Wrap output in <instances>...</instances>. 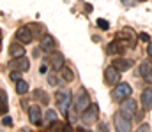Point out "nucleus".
I'll return each mask as SVG.
<instances>
[{
	"label": "nucleus",
	"instance_id": "13",
	"mask_svg": "<svg viewBox=\"0 0 152 132\" xmlns=\"http://www.w3.org/2000/svg\"><path fill=\"white\" fill-rule=\"evenodd\" d=\"M55 46H57V43H55V39L51 37V35H42V39H41V49L42 51H46V53H50V51H53L55 49Z\"/></svg>",
	"mask_w": 152,
	"mask_h": 132
},
{
	"label": "nucleus",
	"instance_id": "18",
	"mask_svg": "<svg viewBox=\"0 0 152 132\" xmlns=\"http://www.w3.org/2000/svg\"><path fill=\"white\" fill-rule=\"evenodd\" d=\"M27 92H28V83H27V81H23V79L16 81V93L23 95V93H27Z\"/></svg>",
	"mask_w": 152,
	"mask_h": 132
},
{
	"label": "nucleus",
	"instance_id": "14",
	"mask_svg": "<svg viewBox=\"0 0 152 132\" xmlns=\"http://www.w3.org/2000/svg\"><path fill=\"white\" fill-rule=\"evenodd\" d=\"M124 44H127V43H122V41H113V43H110L108 48H106V53H108V55H122V53H124Z\"/></svg>",
	"mask_w": 152,
	"mask_h": 132
},
{
	"label": "nucleus",
	"instance_id": "5",
	"mask_svg": "<svg viewBox=\"0 0 152 132\" xmlns=\"http://www.w3.org/2000/svg\"><path fill=\"white\" fill-rule=\"evenodd\" d=\"M131 92H133V88L127 83H117L113 88V99L115 100H126V99H129Z\"/></svg>",
	"mask_w": 152,
	"mask_h": 132
},
{
	"label": "nucleus",
	"instance_id": "23",
	"mask_svg": "<svg viewBox=\"0 0 152 132\" xmlns=\"http://www.w3.org/2000/svg\"><path fill=\"white\" fill-rule=\"evenodd\" d=\"M21 72H23V71H11L9 78H11L12 81H20V79H21Z\"/></svg>",
	"mask_w": 152,
	"mask_h": 132
},
{
	"label": "nucleus",
	"instance_id": "19",
	"mask_svg": "<svg viewBox=\"0 0 152 132\" xmlns=\"http://www.w3.org/2000/svg\"><path fill=\"white\" fill-rule=\"evenodd\" d=\"M149 72H152V62L145 60V62H142V65H140V74L145 76V74H149Z\"/></svg>",
	"mask_w": 152,
	"mask_h": 132
},
{
	"label": "nucleus",
	"instance_id": "11",
	"mask_svg": "<svg viewBox=\"0 0 152 132\" xmlns=\"http://www.w3.org/2000/svg\"><path fill=\"white\" fill-rule=\"evenodd\" d=\"M28 120L34 125H39L42 122V113H41V107L39 106H30L28 107Z\"/></svg>",
	"mask_w": 152,
	"mask_h": 132
},
{
	"label": "nucleus",
	"instance_id": "32",
	"mask_svg": "<svg viewBox=\"0 0 152 132\" xmlns=\"http://www.w3.org/2000/svg\"><path fill=\"white\" fill-rule=\"evenodd\" d=\"M147 53H149V56H152V43H149V46H147Z\"/></svg>",
	"mask_w": 152,
	"mask_h": 132
},
{
	"label": "nucleus",
	"instance_id": "31",
	"mask_svg": "<svg viewBox=\"0 0 152 132\" xmlns=\"http://www.w3.org/2000/svg\"><path fill=\"white\" fill-rule=\"evenodd\" d=\"M140 39L145 41V43H149V35H147V34H140Z\"/></svg>",
	"mask_w": 152,
	"mask_h": 132
},
{
	"label": "nucleus",
	"instance_id": "8",
	"mask_svg": "<svg viewBox=\"0 0 152 132\" xmlns=\"http://www.w3.org/2000/svg\"><path fill=\"white\" fill-rule=\"evenodd\" d=\"M34 39V32L30 30V27H21L16 30V41H20L21 44H30Z\"/></svg>",
	"mask_w": 152,
	"mask_h": 132
},
{
	"label": "nucleus",
	"instance_id": "1",
	"mask_svg": "<svg viewBox=\"0 0 152 132\" xmlns=\"http://www.w3.org/2000/svg\"><path fill=\"white\" fill-rule=\"evenodd\" d=\"M55 100H57V106H58L60 113H62V115H67L69 106H71V102H73V99H71V92L66 90V88L57 90V93H55Z\"/></svg>",
	"mask_w": 152,
	"mask_h": 132
},
{
	"label": "nucleus",
	"instance_id": "16",
	"mask_svg": "<svg viewBox=\"0 0 152 132\" xmlns=\"http://www.w3.org/2000/svg\"><path fill=\"white\" fill-rule=\"evenodd\" d=\"M9 55H11V58H20V56H25V48L18 43H12L9 46Z\"/></svg>",
	"mask_w": 152,
	"mask_h": 132
},
{
	"label": "nucleus",
	"instance_id": "22",
	"mask_svg": "<svg viewBox=\"0 0 152 132\" xmlns=\"http://www.w3.org/2000/svg\"><path fill=\"white\" fill-rule=\"evenodd\" d=\"M0 97H2V113L7 111V93L5 90H0Z\"/></svg>",
	"mask_w": 152,
	"mask_h": 132
},
{
	"label": "nucleus",
	"instance_id": "17",
	"mask_svg": "<svg viewBox=\"0 0 152 132\" xmlns=\"http://www.w3.org/2000/svg\"><path fill=\"white\" fill-rule=\"evenodd\" d=\"M58 72H60V76H62V79H64V81H67V83L75 81V72H73L69 67H66V65H64V67H62Z\"/></svg>",
	"mask_w": 152,
	"mask_h": 132
},
{
	"label": "nucleus",
	"instance_id": "7",
	"mask_svg": "<svg viewBox=\"0 0 152 132\" xmlns=\"http://www.w3.org/2000/svg\"><path fill=\"white\" fill-rule=\"evenodd\" d=\"M7 67L11 69V71H28L30 69V62L25 58V56H20V58H12L9 63H7Z\"/></svg>",
	"mask_w": 152,
	"mask_h": 132
},
{
	"label": "nucleus",
	"instance_id": "25",
	"mask_svg": "<svg viewBox=\"0 0 152 132\" xmlns=\"http://www.w3.org/2000/svg\"><path fill=\"white\" fill-rule=\"evenodd\" d=\"M97 27H99L101 30H108V28H110V23H108L106 19H97Z\"/></svg>",
	"mask_w": 152,
	"mask_h": 132
},
{
	"label": "nucleus",
	"instance_id": "2",
	"mask_svg": "<svg viewBox=\"0 0 152 132\" xmlns=\"http://www.w3.org/2000/svg\"><path fill=\"white\" fill-rule=\"evenodd\" d=\"M90 104H92V102H90V97H88L87 90H85V88H78L75 99H73V106H75V109L78 111V113H83Z\"/></svg>",
	"mask_w": 152,
	"mask_h": 132
},
{
	"label": "nucleus",
	"instance_id": "26",
	"mask_svg": "<svg viewBox=\"0 0 152 132\" xmlns=\"http://www.w3.org/2000/svg\"><path fill=\"white\" fill-rule=\"evenodd\" d=\"M2 125H9V127H11V125H12V120H11L9 116H4V118H2Z\"/></svg>",
	"mask_w": 152,
	"mask_h": 132
},
{
	"label": "nucleus",
	"instance_id": "12",
	"mask_svg": "<svg viewBox=\"0 0 152 132\" xmlns=\"http://www.w3.org/2000/svg\"><path fill=\"white\" fill-rule=\"evenodd\" d=\"M142 106H143L145 111L152 109V87L145 88V90L142 92Z\"/></svg>",
	"mask_w": 152,
	"mask_h": 132
},
{
	"label": "nucleus",
	"instance_id": "9",
	"mask_svg": "<svg viewBox=\"0 0 152 132\" xmlns=\"http://www.w3.org/2000/svg\"><path fill=\"white\" fill-rule=\"evenodd\" d=\"M48 62H50L51 69L60 71V69L64 67V55H62L60 51H50V55H48Z\"/></svg>",
	"mask_w": 152,
	"mask_h": 132
},
{
	"label": "nucleus",
	"instance_id": "29",
	"mask_svg": "<svg viewBox=\"0 0 152 132\" xmlns=\"http://www.w3.org/2000/svg\"><path fill=\"white\" fill-rule=\"evenodd\" d=\"M143 79H145L147 83H151V85H152V72H149V74H145V76H143Z\"/></svg>",
	"mask_w": 152,
	"mask_h": 132
},
{
	"label": "nucleus",
	"instance_id": "6",
	"mask_svg": "<svg viewBox=\"0 0 152 132\" xmlns=\"http://www.w3.org/2000/svg\"><path fill=\"white\" fill-rule=\"evenodd\" d=\"M113 125L118 132H129L131 131V120L126 118L122 113H117L113 118Z\"/></svg>",
	"mask_w": 152,
	"mask_h": 132
},
{
	"label": "nucleus",
	"instance_id": "4",
	"mask_svg": "<svg viewBox=\"0 0 152 132\" xmlns=\"http://www.w3.org/2000/svg\"><path fill=\"white\" fill-rule=\"evenodd\" d=\"M136 111H138V106H136V100H133V99H126L120 104V113L129 120L136 116Z\"/></svg>",
	"mask_w": 152,
	"mask_h": 132
},
{
	"label": "nucleus",
	"instance_id": "20",
	"mask_svg": "<svg viewBox=\"0 0 152 132\" xmlns=\"http://www.w3.org/2000/svg\"><path fill=\"white\" fill-rule=\"evenodd\" d=\"M44 120H46V122H48V125H50L51 122H55V120H57V113H55L53 109H48V111H46V115H44Z\"/></svg>",
	"mask_w": 152,
	"mask_h": 132
},
{
	"label": "nucleus",
	"instance_id": "27",
	"mask_svg": "<svg viewBox=\"0 0 152 132\" xmlns=\"http://www.w3.org/2000/svg\"><path fill=\"white\" fill-rule=\"evenodd\" d=\"M145 131H149V123H142L138 127V132H145Z\"/></svg>",
	"mask_w": 152,
	"mask_h": 132
},
{
	"label": "nucleus",
	"instance_id": "21",
	"mask_svg": "<svg viewBox=\"0 0 152 132\" xmlns=\"http://www.w3.org/2000/svg\"><path fill=\"white\" fill-rule=\"evenodd\" d=\"M34 97H37L42 104H48V97H46V93H44L42 90H36V92H34Z\"/></svg>",
	"mask_w": 152,
	"mask_h": 132
},
{
	"label": "nucleus",
	"instance_id": "24",
	"mask_svg": "<svg viewBox=\"0 0 152 132\" xmlns=\"http://www.w3.org/2000/svg\"><path fill=\"white\" fill-rule=\"evenodd\" d=\"M58 129H66V125L60 123V122H57V120L50 123V131H58Z\"/></svg>",
	"mask_w": 152,
	"mask_h": 132
},
{
	"label": "nucleus",
	"instance_id": "3",
	"mask_svg": "<svg viewBox=\"0 0 152 132\" xmlns=\"http://www.w3.org/2000/svg\"><path fill=\"white\" fill-rule=\"evenodd\" d=\"M97 116H99V107L96 104H90L83 113H81V122L85 125H92L97 122Z\"/></svg>",
	"mask_w": 152,
	"mask_h": 132
},
{
	"label": "nucleus",
	"instance_id": "15",
	"mask_svg": "<svg viewBox=\"0 0 152 132\" xmlns=\"http://www.w3.org/2000/svg\"><path fill=\"white\" fill-rule=\"evenodd\" d=\"M133 63H134V62H133L131 58H120V56H118L117 60H113V65L120 71V72H124V71L131 69V67H133Z\"/></svg>",
	"mask_w": 152,
	"mask_h": 132
},
{
	"label": "nucleus",
	"instance_id": "10",
	"mask_svg": "<svg viewBox=\"0 0 152 132\" xmlns=\"http://www.w3.org/2000/svg\"><path fill=\"white\" fill-rule=\"evenodd\" d=\"M118 79H120V71H118L115 65L106 67V71H104V81H106L108 85H117Z\"/></svg>",
	"mask_w": 152,
	"mask_h": 132
},
{
	"label": "nucleus",
	"instance_id": "30",
	"mask_svg": "<svg viewBox=\"0 0 152 132\" xmlns=\"http://www.w3.org/2000/svg\"><path fill=\"white\" fill-rule=\"evenodd\" d=\"M120 2H122L124 5H127V7H131V5L134 4V0H120Z\"/></svg>",
	"mask_w": 152,
	"mask_h": 132
},
{
	"label": "nucleus",
	"instance_id": "28",
	"mask_svg": "<svg viewBox=\"0 0 152 132\" xmlns=\"http://www.w3.org/2000/svg\"><path fill=\"white\" fill-rule=\"evenodd\" d=\"M48 83H50L51 87H57V79H55V76H50V78H48Z\"/></svg>",
	"mask_w": 152,
	"mask_h": 132
}]
</instances>
